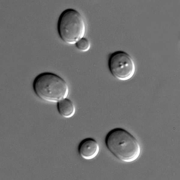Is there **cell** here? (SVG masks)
<instances>
[{
    "label": "cell",
    "instance_id": "3957f363",
    "mask_svg": "<svg viewBox=\"0 0 180 180\" xmlns=\"http://www.w3.org/2000/svg\"><path fill=\"white\" fill-rule=\"evenodd\" d=\"M57 29L60 38L63 41L74 44L84 37L86 26L82 15L75 9L68 8L60 15Z\"/></svg>",
    "mask_w": 180,
    "mask_h": 180
},
{
    "label": "cell",
    "instance_id": "5b68a950",
    "mask_svg": "<svg viewBox=\"0 0 180 180\" xmlns=\"http://www.w3.org/2000/svg\"><path fill=\"white\" fill-rule=\"evenodd\" d=\"M99 151V145L93 138H88L82 140L79 144L78 152L80 156L86 160L94 158Z\"/></svg>",
    "mask_w": 180,
    "mask_h": 180
},
{
    "label": "cell",
    "instance_id": "8992f818",
    "mask_svg": "<svg viewBox=\"0 0 180 180\" xmlns=\"http://www.w3.org/2000/svg\"><path fill=\"white\" fill-rule=\"evenodd\" d=\"M57 108L59 114L65 118L72 117L76 111L75 106L74 102L67 98L57 103Z\"/></svg>",
    "mask_w": 180,
    "mask_h": 180
},
{
    "label": "cell",
    "instance_id": "52a82bcc",
    "mask_svg": "<svg viewBox=\"0 0 180 180\" xmlns=\"http://www.w3.org/2000/svg\"><path fill=\"white\" fill-rule=\"evenodd\" d=\"M75 44L78 49L82 52L88 51L90 47L89 40L84 37L80 39Z\"/></svg>",
    "mask_w": 180,
    "mask_h": 180
},
{
    "label": "cell",
    "instance_id": "7a4b0ae2",
    "mask_svg": "<svg viewBox=\"0 0 180 180\" xmlns=\"http://www.w3.org/2000/svg\"><path fill=\"white\" fill-rule=\"evenodd\" d=\"M34 91L39 98L50 103H57L67 98L68 85L62 77L53 73L45 72L38 75L33 83Z\"/></svg>",
    "mask_w": 180,
    "mask_h": 180
},
{
    "label": "cell",
    "instance_id": "6da1fadb",
    "mask_svg": "<svg viewBox=\"0 0 180 180\" xmlns=\"http://www.w3.org/2000/svg\"><path fill=\"white\" fill-rule=\"evenodd\" d=\"M105 143L111 153L123 162L134 161L141 153V148L138 140L122 128H116L110 130L106 136Z\"/></svg>",
    "mask_w": 180,
    "mask_h": 180
},
{
    "label": "cell",
    "instance_id": "277c9868",
    "mask_svg": "<svg viewBox=\"0 0 180 180\" xmlns=\"http://www.w3.org/2000/svg\"><path fill=\"white\" fill-rule=\"evenodd\" d=\"M109 70L115 78L121 80L131 78L135 71V66L131 57L122 51L115 52L111 54L108 61Z\"/></svg>",
    "mask_w": 180,
    "mask_h": 180
}]
</instances>
